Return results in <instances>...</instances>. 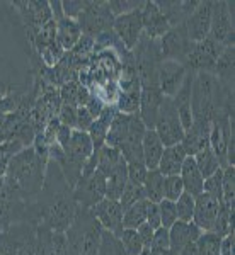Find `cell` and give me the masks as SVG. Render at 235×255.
Masks as SVG:
<instances>
[{
  "instance_id": "obj_1",
  "label": "cell",
  "mask_w": 235,
  "mask_h": 255,
  "mask_svg": "<svg viewBox=\"0 0 235 255\" xmlns=\"http://www.w3.org/2000/svg\"><path fill=\"white\" fill-rule=\"evenodd\" d=\"M68 255H97L102 240V226L89 209L78 206L75 220L65 232Z\"/></svg>"
},
{
  "instance_id": "obj_2",
  "label": "cell",
  "mask_w": 235,
  "mask_h": 255,
  "mask_svg": "<svg viewBox=\"0 0 235 255\" xmlns=\"http://www.w3.org/2000/svg\"><path fill=\"white\" fill-rule=\"evenodd\" d=\"M77 22L82 29V34L96 38V36L102 34V32L113 29L114 15L111 14L108 2L87 0V5H85V9L77 17Z\"/></svg>"
},
{
  "instance_id": "obj_3",
  "label": "cell",
  "mask_w": 235,
  "mask_h": 255,
  "mask_svg": "<svg viewBox=\"0 0 235 255\" xmlns=\"http://www.w3.org/2000/svg\"><path fill=\"white\" fill-rule=\"evenodd\" d=\"M154 129H155V133L159 134L164 146L179 145V143L183 141L184 128L181 125V119L177 116V111L174 108V102H172L171 97H164Z\"/></svg>"
},
{
  "instance_id": "obj_4",
  "label": "cell",
  "mask_w": 235,
  "mask_h": 255,
  "mask_svg": "<svg viewBox=\"0 0 235 255\" xmlns=\"http://www.w3.org/2000/svg\"><path fill=\"white\" fill-rule=\"evenodd\" d=\"M193 46H195V43L188 38L186 26L184 24L171 27L159 39L160 60H174L184 65V61H186L188 55L191 53Z\"/></svg>"
},
{
  "instance_id": "obj_5",
  "label": "cell",
  "mask_w": 235,
  "mask_h": 255,
  "mask_svg": "<svg viewBox=\"0 0 235 255\" xmlns=\"http://www.w3.org/2000/svg\"><path fill=\"white\" fill-rule=\"evenodd\" d=\"M234 2H213L210 38L225 48L234 46Z\"/></svg>"
},
{
  "instance_id": "obj_6",
  "label": "cell",
  "mask_w": 235,
  "mask_h": 255,
  "mask_svg": "<svg viewBox=\"0 0 235 255\" xmlns=\"http://www.w3.org/2000/svg\"><path fill=\"white\" fill-rule=\"evenodd\" d=\"M72 196L80 208L90 209L106 197V177L97 170L87 177H80L77 186L72 189Z\"/></svg>"
},
{
  "instance_id": "obj_7",
  "label": "cell",
  "mask_w": 235,
  "mask_h": 255,
  "mask_svg": "<svg viewBox=\"0 0 235 255\" xmlns=\"http://www.w3.org/2000/svg\"><path fill=\"white\" fill-rule=\"evenodd\" d=\"M113 32L118 36V39L121 41L123 46H125L128 51L133 49L143 34L142 9H137L133 12H128V14H123V15L114 17Z\"/></svg>"
},
{
  "instance_id": "obj_8",
  "label": "cell",
  "mask_w": 235,
  "mask_h": 255,
  "mask_svg": "<svg viewBox=\"0 0 235 255\" xmlns=\"http://www.w3.org/2000/svg\"><path fill=\"white\" fill-rule=\"evenodd\" d=\"M188 75V68L174 60H162L157 68V82L164 97H174Z\"/></svg>"
},
{
  "instance_id": "obj_9",
  "label": "cell",
  "mask_w": 235,
  "mask_h": 255,
  "mask_svg": "<svg viewBox=\"0 0 235 255\" xmlns=\"http://www.w3.org/2000/svg\"><path fill=\"white\" fill-rule=\"evenodd\" d=\"M89 211L99 221L102 230H108L114 237H119V233L123 232V208L118 201L104 197L97 204H94Z\"/></svg>"
},
{
  "instance_id": "obj_10",
  "label": "cell",
  "mask_w": 235,
  "mask_h": 255,
  "mask_svg": "<svg viewBox=\"0 0 235 255\" xmlns=\"http://www.w3.org/2000/svg\"><path fill=\"white\" fill-rule=\"evenodd\" d=\"M212 10H213L212 0L200 2L195 12H193L186 22H184L188 38L191 39L193 43H201L203 39L208 38L210 26H212Z\"/></svg>"
},
{
  "instance_id": "obj_11",
  "label": "cell",
  "mask_w": 235,
  "mask_h": 255,
  "mask_svg": "<svg viewBox=\"0 0 235 255\" xmlns=\"http://www.w3.org/2000/svg\"><path fill=\"white\" fill-rule=\"evenodd\" d=\"M164 101V96L160 92L159 85H150V87H142L140 90V108L138 118L145 125L147 129H154L157 116H159L160 104Z\"/></svg>"
},
{
  "instance_id": "obj_12",
  "label": "cell",
  "mask_w": 235,
  "mask_h": 255,
  "mask_svg": "<svg viewBox=\"0 0 235 255\" xmlns=\"http://www.w3.org/2000/svg\"><path fill=\"white\" fill-rule=\"evenodd\" d=\"M220 203H222L220 199L206 194V192H201L200 196L195 197V216H193V223L201 232H212L218 216Z\"/></svg>"
},
{
  "instance_id": "obj_13",
  "label": "cell",
  "mask_w": 235,
  "mask_h": 255,
  "mask_svg": "<svg viewBox=\"0 0 235 255\" xmlns=\"http://www.w3.org/2000/svg\"><path fill=\"white\" fill-rule=\"evenodd\" d=\"M142 20H143V36L152 41H159L171 29V26H169V22L162 15V12L159 10L155 2H143Z\"/></svg>"
},
{
  "instance_id": "obj_14",
  "label": "cell",
  "mask_w": 235,
  "mask_h": 255,
  "mask_svg": "<svg viewBox=\"0 0 235 255\" xmlns=\"http://www.w3.org/2000/svg\"><path fill=\"white\" fill-rule=\"evenodd\" d=\"M201 230L193 223H184V221H176L169 228V238H171V252L174 255H179L181 250L189 244H196V240L201 237Z\"/></svg>"
},
{
  "instance_id": "obj_15",
  "label": "cell",
  "mask_w": 235,
  "mask_h": 255,
  "mask_svg": "<svg viewBox=\"0 0 235 255\" xmlns=\"http://www.w3.org/2000/svg\"><path fill=\"white\" fill-rule=\"evenodd\" d=\"M210 129H212V123L210 121H193L191 128L188 131H184L181 146L184 148L188 157H195L201 148L208 145Z\"/></svg>"
},
{
  "instance_id": "obj_16",
  "label": "cell",
  "mask_w": 235,
  "mask_h": 255,
  "mask_svg": "<svg viewBox=\"0 0 235 255\" xmlns=\"http://www.w3.org/2000/svg\"><path fill=\"white\" fill-rule=\"evenodd\" d=\"M159 10L162 12V15L166 17L171 27H176L179 24H184L188 20L189 15L195 12L198 7V0L193 2H177V0H164V2H155Z\"/></svg>"
},
{
  "instance_id": "obj_17",
  "label": "cell",
  "mask_w": 235,
  "mask_h": 255,
  "mask_svg": "<svg viewBox=\"0 0 235 255\" xmlns=\"http://www.w3.org/2000/svg\"><path fill=\"white\" fill-rule=\"evenodd\" d=\"M193 75L195 73L189 72L184 79L181 89L177 90V94L172 97L174 102V108L177 111V116L181 119V125H183L184 131H188L193 125V109H191V85H193Z\"/></svg>"
},
{
  "instance_id": "obj_18",
  "label": "cell",
  "mask_w": 235,
  "mask_h": 255,
  "mask_svg": "<svg viewBox=\"0 0 235 255\" xmlns=\"http://www.w3.org/2000/svg\"><path fill=\"white\" fill-rule=\"evenodd\" d=\"M116 114H118L116 108H113V106H104V109H102V113L99 114V118L94 119L92 126H90L87 131L90 139H92L94 151H99L106 145V136H108L109 126Z\"/></svg>"
},
{
  "instance_id": "obj_19",
  "label": "cell",
  "mask_w": 235,
  "mask_h": 255,
  "mask_svg": "<svg viewBox=\"0 0 235 255\" xmlns=\"http://www.w3.org/2000/svg\"><path fill=\"white\" fill-rule=\"evenodd\" d=\"M164 143L160 141L159 134L155 129H147L142 139V153H143V163L148 170H155L159 167V162L164 153Z\"/></svg>"
},
{
  "instance_id": "obj_20",
  "label": "cell",
  "mask_w": 235,
  "mask_h": 255,
  "mask_svg": "<svg viewBox=\"0 0 235 255\" xmlns=\"http://www.w3.org/2000/svg\"><path fill=\"white\" fill-rule=\"evenodd\" d=\"M186 151L184 148L179 145H172V146H166L164 148V153H162V158L159 162V172L162 174L164 177H169V175H179L181 168H183V163L186 160Z\"/></svg>"
},
{
  "instance_id": "obj_21",
  "label": "cell",
  "mask_w": 235,
  "mask_h": 255,
  "mask_svg": "<svg viewBox=\"0 0 235 255\" xmlns=\"http://www.w3.org/2000/svg\"><path fill=\"white\" fill-rule=\"evenodd\" d=\"M179 177L181 180H183V186H184V192H188V194H191L193 197L200 196L201 192H203V175H201V172L198 170L196 167V162L193 157H186L183 163V168H181L179 172Z\"/></svg>"
},
{
  "instance_id": "obj_22",
  "label": "cell",
  "mask_w": 235,
  "mask_h": 255,
  "mask_svg": "<svg viewBox=\"0 0 235 255\" xmlns=\"http://www.w3.org/2000/svg\"><path fill=\"white\" fill-rule=\"evenodd\" d=\"M82 38V29L75 19L63 17L56 22V43L60 44L61 49H72Z\"/></svg>"
},
{
  "instance_id": "obj_23",
  "label": "cell",
  "mask_w": 235,
  "mask_h": 255,
  "mask_svg": "<svg viewBox=\"0 0 235 255\" xmlns=\"http://www.w3.org/2000/svg\"><path fill=\"white\" fill-rule=\"evenodd\" d=\"M126 184H128L126 162H125V158H123L121 163L113 170V174L106 179V197L111 201H119Z\"/></svg>"
},
{
  "instance_id": "obj_24",
  "label": "cell",
  "mask_w": 235,
  "mask_h": 255,
  "mask_svg": "<svg viewBox=\"0 0 235 255\" xmlns=\"http://www.w3.org/2000/svg\"><path fill=\"white\" fill-rule=\"evenodd\" d=\"M130 118H131V114H123V113H118L116 116H114L113 123H111V126H109L108 136H106V145L118 148L119 150L123 139H125V136H126L128 125H130Z\"/></svg>"
},
{
  "instance_id": "obj_25",
  "label": "cell",
  "mask_w": 235,
  "mask_h": 255,
  "mask_svg": "<svg viewBox=\"0 0 235 255\" xmlns=\"http://www.w3.org/2000/svg\"><path fill=\"white\" fill-rule=\"evenodd\" d=\"M164 180L166 177L159 172V168L155 170H148L147 179L143 182V194L145 199L150 203H160L164 199Z\"/></svg>"
},
{
  "instance_id": "obj_26",
  "label": "cell",
  "mask_w": 235,
  "mask_h": 255,
  "mask_svg": "<svg viewBox=\"0 0 235 255\" xmlns=\"http://www.w3.org/2000/svg\"><path fill=\"white\" fill-rule=\"evenodd\" d=\"M213 75L217 77L222 84H230L234 80V46H229L222 51L213 67Z\"/></svg>"
},
{
  "instance_id": "obj_27",
  "label": "cell",
  "mask_w": 235,
  "mask_h": 255,
  "mask_svg": "<svg viewBox=\"0 0 235 255\" xmlns=\"http://www.w3.org/2000/svg\"><path fill=\"white\" fill-rule=\"evenodd\" d=\"M123 160V155L118 148L108 146L104 145L99 151V158H97V172H101L102 175L108 179V177L113 174V170L116 168Z\"/></svg>"
},
{
  "instance_id": "obj_28",
  "label": "cell",
  "mask_w": 235,
  "mask_h": 255,
  "mask_svg": "<svg viewBox=\"0 0 235 255\" xmlns=\"http://www.w3.org/2000/svg\"><path fill=\"white\" fill-rule=\"evenodd\" d=\"M234 204L230 203H220V209H218V216L215 220V225L212 228V233H215L217 237L224 238L230 233H234Z\"/></svg>"
},
{
  "instance_id": "obj_29",
  "label": "cell",
  "mask_w": 235,
  "mask_h": 255,
  "mask_svg": "<svg viewBox=\"0 0 235 255\" xmlns=\"http://www.w3.org/2000/svg\"><path fill=\"white\" fill-rule=\"evenodd\" d=\"M147 208H148V201L142 199V201H138V203H135L133 206L125 209V211H123V228L137 230L140 225L145 223Z\"/></svg>"
},
{
  "instance_id": "obj_30",
  "label": "cell",
  "mask_w": 235,
  "mask_h": 255,
  "mask_svg": "<svg viewBox=\"0 0 235 255\" xmlns=\"http://www.w3.org/2000/svg\"><path fill=\"white\" fill-rule=\"evenodd\" d=\"M195 162H196V167L198 170L201 172V175H203V179L206 177H210L212 174H215L220 167V163H218V158L215 157V153H213V150L210 148V145H206L205 148H201L200 151L195 155Z\"/></svg>"
},
{
  "instance_id": "obj_31",
  "label": "cell",
  "mask_w": 235,
  "mask_h": 255,
  "mask_svg": "<svg viewBox=\"0 0 235 255\" xmlns=\"http://www.w3.org/2000/svg\"><path fill=\"white\" fill-rule=\"evenodd\" d=\"M140 90H142V87H133V89H126V90H123V92H119L118 101H116L118 113H123V114H138Z\"/></svg>"
},
{
  "instance_id": "obj_32",
  "label": "cell",
  "mask_w": 235,
  "mask_h": 255,
  "mask_svg": "<svg viewBox=\"0 0 235 255\" xmlns=\"http://www.w3.org/2000/svg\"><path fill=\"white\" fill-rule=\"evenodd\" d=\"M118 238L126 255H142V252L145 250V245H143L142 238L138 237L137 230L123 228Z\"/></svg>"
},
{
  "instance_id": "obj_33",
  "label": "cell",
  "mask_w": 235,
  "mask_h": 255,
  "mask_svg": "<svg viewBox=\"0 0 235 255\" xmlns=\"http://www.w3.org/2000/svg\"><path fill=\"white\" fill-rule=\"evenodd\" d=\"M176 213H177V221L191 223L193 216H195V197L188 194V192H183L179 199L176 201Z\"/></svg>"
},
{
  "instance_id": "obj_34",
  "label": "cell",
  "mask_w": 235,
  "mask_h": 255,
  "mask_svg": "<svg viewBox=\"0 0 235 255\" xmlns=\"http://www.w3.org/2000/svg\"><path fill=\"white\" fill-rule=\"evenodd\" d=\"M234 196H235V167L229 165L224 168V174H222V201L234 204Z\"/></svg>"
},
{
  "instance_id": "obj_35",
  "label": "cell",
  "mask_w": 235,
  "mask_h": 255,
  "mask_svg": "<svg viewBox=\"0 0 235 255\" xmlns=\"http://www.w3.org/2000/svg\"><path fill=\"white\" fill-rule=\"evenodd\" d=\"M97 255H126V254L123 250L121 244H119V238L114 237L108 230H102V240Z\"/></svg>"
},
{
  "instance_id": "obj_36",
  "label": "cell",
  "mask_w": 235,
  "mask_h": 255,
  "mask_svg": "<svg viewBox=\"0 0 235 255\" xmlns=\"http://www.w3.org/2000/svg\"><path fill=\"white\" fill-rule=\"evenodd\" d=\"M145 199V194H143V186H135V184L128 182L125 189H123V194L119 197L118 203L121 204L123 211L128 209L130 206H133L135 203H138V201Z\"/></svg>"
},
{
  "instance_id": "obj_37",
  "label": "cell",
  "mask_w": 235,
  "mask_h": 255,
  "mask_svg": "<svg viewBox=\"0 0 235 255\" xmlns=\"http://www.w3.org/2000/svg\"><path fill=\"white\" fill-rule=\"evenodd\" d=\"M183 192H184V186H183V180H181L179 175L166 177V180H164V199L174 201L176 203Z\"/></svg>"
},
{
  "instance_id": "obj_38",
  "label": "cell",
  "mask_w": 235,
  "mask_h": 255,
  "mask_svg": "<svg viewBox=\"0 0 235 255\" xmlns=\"http://www.w3.org/2000/svg\"><path fill=\"white\" fill-rule=\"evenodd\" d=\"M159 204V211H160V223L162 228H171L172 225L177 221V213H176V203L169 199H162Z\"/></svg>"
},
{
  "instance_id": "obj_39",
  "label": "cell",
  "mask_w": 235,
  "mask_h": 255,
  "mask_svg": "<svg viewBox=\"0 0 235 255\" xmlns=\"http://www.w3.org/2000/svg\"><path fill=\"white\" fill-rule=\"evenodd\" d=\"M148 174V168L143 162H133V163H126V175H128V182L135 184V186H143Z\"/></svg>"
},
{
  "instance_id": "obj_40",
  "label": "cell",
  "mask_w": 235,
  "mask_h": 255,
  "mask_svg": "<svg viewBox=\"0 0 235 255\" xmlns=\"http://www.w3.org/2000/svg\"><path fill=\"white\" fill-rule=\"evenodd\" d=\"M108 5H109L111 14H113L114 17H118V15L142 9L143 2H140V0H111V2H108Z\"/></svg>"
},
{
  "instance_id": "obj_41",
  "label": "cell",
  "mask_w": 235,
  "mask_h": 255,
  "mask_svg": "<svg viewBox=\"0 0 235 255\" xmlns=\"http://www.w3.org/2000/svg\"><path fill=\"white\" fill-rule=\"evenodd\" d=\"M222 174H224V168H218L215 174L206 177L203 182V192L217 197L220 201H222Z\"/></svg>"
},
{
  "instance_id": "obj_42",
  "label": "cell",
  "mask_w": 235,
  "mask_h": 255,
  "mask_svg": "<svg viewBox=\"0 0 235 255\" xmlns=\"http://www.w3.org/2000/svg\"><path fill=\"white\" fill-rule=\"evenodd\" d=\"M171 249V238H169V228H157L154 232V238H152L150 250L152 252H167Z\"/></svg>"
},
{
  "instance_id": "obj_43",
  "label": "cell",
  "mask_w": 235,
  "mask_h": 255,
  "mask_svg": "<svg viewBox=\"0 0 235 255\" xmlns=\"http://www.w3.org/2000/svg\"><path fill=\"white\" fill-rule=\"evenodd\" d=\"M60 125L68 126L72 129H75L77 125V106H70V104H63L60 108V116H58Z\"/></svg>"
},
{
  "instance_id": "obj_44",
  "label": "cell",
  "mask_w": 235,
  "mask_h": 255,
  "mask_svg": "<svg viewBox=\"0 0 235 255\" xmlns=\"http://www.w3.org/2000/svg\"><path fill=\"white\" fill-rule=\"evenodd\" d=\"M85 5H87V0H65V2H61V7H63V15L68 19H75L80 15V12L85 9Z\"/></svg>"
},
{
  "instance_id": "obj_45",
  "label": "cell",
  "mask_w": 235,
  "mask_h": 255,
  "mask_svg": "<svg viewBox=\"0 0 235 255\" xmlns=\"http://www.w3.org/2000/svg\"><path fill=\"white\" fill-rule=\"evenodd\" d=\"M92 123H94V118L90 116L89 111L85 109L84 106H78V108H77V125H75V129L87 133L89 128L92 126Z\"/></svg>"
},
{
  "instance_id": "obj_46",
  "label": "cell",
  "mask_w": 235,
  "mask_h": 255,
  "mask_svg": "<svg viewBox=\"0 0 235 255\" xmlns=\"http://www.w3.org/2000/svg\"><path fill=\"white\" fill-rule=\"evenodd\" d=\"M145 223H148L154 230L160 228L162 223H160V211H159V204L157 203H150L148 201V208H147V220Z\"/></svg>"
},
{
  "instance_id": "obj_47",
  "label": "cell",
  "mask_w": 235,
  "mask_h": 255,
  "mask_svg": "<svg viewBox=\"0 0 235 255\" xmlns=\"http://www.w3.org/2000/svg\"><path fill=\"white\" fill-rule=\"evenodd\" d=\"M154 232L155 230L152 228L148 223H142L137 228V233H138V237L142 238V242H143V245H145V249H150V244H152V238H154Z\"/></svg>"
},
{
  "instance_id": "obj_48",
  "label": "cell",
  "mask_w": 235,
  "mask_h": 255,
  "mask_svg": "<svg viewBox=\"0 0 235 255\" xmlns=\"http://www.w3.org/2000/svg\"><path fill=\"white\" fill-rule=\"evenodd\" d=\"M84 108L89 111L90 116L96 119V118H99V114L102 113V109H104V104H102V101H101L99 97L90 96V97H89V101H87V104H85Z\"/></svg>"
},
{
  "instance_id": "obj_49",
  "label": "cell",
  "mask_w": 235,
  "mask_h": 255,
  "mask_svg": "<svg viewBox=\"0 0 235 255\" xmlns=\"http://www.w3.org/2000/svg\"><path fill=\"white\" fill-rule=\"evenodd\" d=\"M72 131H73L72 128L60 125L58 129H56V145L61 146L65 150L67 145H68V141H70V136H72Z\"/></svg>"
},
{
  "instance_id": "obj_50",
  "label": "cell",
  "mask_w": 235,
  "mask_h": 255,
  "mask_svg": "<svg viewBox=\"0 0 235 255\" xmlns=\"http://www.w3.org/2000/svg\"><path fill=\"white\" fill-rule=\"evenodd\" d=\"M218 255H234V233L222 238Z\"/></svg>"
},
{
  "instance_id": "obj_51",
  "label": "cell",
  "mask_w": 235,
  "mask_h": 255,
  "mask_svg": "<svg viewBox=\"0 0 235 255\" xmlns=\"http://www.w3.org/2000/svg\"><path fill=\"white\" fill-rule=\"evenodd\" d=\"M49 9H51L53 20H56V22L65 17V15H63V7H61V2H49Z\"/></svg>"
},
{
  "instance_id": "obj_52",
  "label": "cell",
  "mask_w": 235,
  "mask_h": 255,
  "mask_svg": "<svg viewBox=\"0 0 235 255\" xmlns=\"http://www.w3.org/2000/svg\"><path fill=\"white\" fill-rule=\"evenodd\" d=\"M17 255H34V238H32L31 242H24V244L19 247Z\"/></svg>"
},
{
  "instance_id": "obj_53",
  "label": "cell",
  "mask_w": 235,
  "mask_h": 255,
  "mask_svg": "<svg viewBox=\"0 0 235 255\" xmlns=\"http://www.w3.org/2000/svg\"><path fill=\"white\" fill-rule=\"evenodd\" d=\"M5 141H7V134H5V131L2 129V126H0V145Z\"/></svg>"
}]
</instances>
